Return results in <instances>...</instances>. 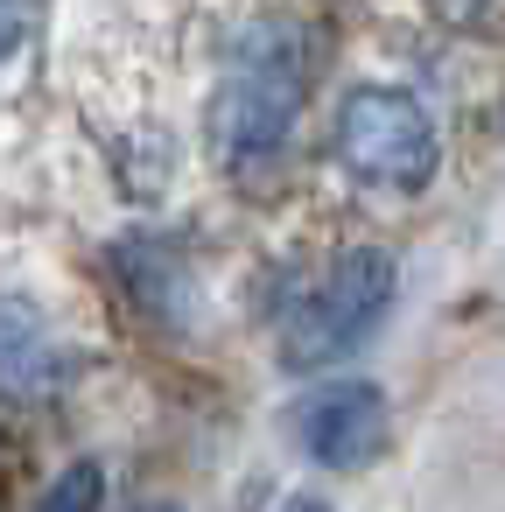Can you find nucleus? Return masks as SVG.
I'll use <instances>...</instances> for the list:
<instances>
[{
    "label": "nucleus",
    "instance_id": "obj_1",
    "mask_svg": "<svg viewBox=\"0 0 505 512\" xmlns=\"http://www.w3.org/2000/svg\"><path fill=\"white\" fill-rule=\"evenodd\" d=\"M309 99V50L295 29L281 22H260L246 29L232 50H225V71H218V92H211V141L232 169H253L267 162L295 113Z\"/></svg>",
    "mask_w": 505,
    "mask_h": 512
},
{
    "label": "nucleus",
    "instance_id": "obj_2",
    "mask_svg": "<svg viewBox=\"0 0 505 512\" xmlns=\"http://www.w3.org/2000/svg\"><path fill=\"white\" fill-rule=\"evenodd\" d=\"M393 295H400L393 253H379V246L337 253V260L316 274V288L288 309V323H281V365L323 372L330 358L358 351V344L379 330V316L393 309Z\"/></svg>",
    "mask_w": 505,
    "mask_h": 512
},
{
    "label": "nucleus",
    "instance_id": "obj_3",
    "mask_svg": "<svg viewBox=\"0 0 505 512\" xmlns=\"http://www.w3.org/2000/svg\"><path fill=\"white\" fill-rule=\"evenodd\" d=\"M337 155L358 183H379V190H421L435 176V127L428 113L407 99V92H386V85H365L344 99L337 113Z\"/></svg>",
    "mask_w": 505,
    "mask_h": 512
},
{
    "label": "nucleus",
    "instance_id": "obj_4",
    "mask_svg": "<svg viewBox=\"0 0 505 512\" xmlns=\"http://www.w3.org/2000/svg\"><path fill=\"white\" fill-rule=\"evenodd\" d=\"M386 428H393V414H386V393L372 379H330L288 407V435L323 470H365L386 449Z\"/></svg>",
    "mask_w": 505,
    "mask_h": 512
},
{
    "label": "nucleus",
    "instance_id": "obj_5",
    "mask_svg": "<svg viewBox=\"0 0 505 512\" xmlns=\"http://www.w3.org/2000/svg\"><path fill=\"white\" fill-rule=\"evenodd\" d=\"M64 386V344L29 295H0V393L50 400Z\"/></svg>",
    "mask_w": 505,
    "mask_h": 512
},
{
    "label": "nucleus",
    "instance_id": "obj_6",
    "mask_svg": "<svg viewBox=\"0 0 505 512\" xmlns=\"http://www.w3.org/2000/svg\"><path fill=\"white\" fill-rule=\"evenodd\" d=\"M106 498V470L99 463H71L50 491H43V512H99Z\"/></svg>",
    "mask_w": 505,
    "mask_h": 512
},
{
    "label": "nucleus",
    "instance_id": "obj_7",
    "mask_svg": "<svg viewBox=\"0 0 505 512\" xmlns=\"http://www.w3.org/2000/svg\"><path fill=\"white\" fill-rule=\"evenodd\" d=\"M29 36V0H0V64H8Z\"/></svg>",
    "mask_w": 505,
    "mask_h": 512
},
{
    "label": "nucleus",
    "instance_id": "obj_8",
    "mask_svg": "<svg viewBox=\"0 0 505 512\" xmlns=\"http://www.w3.org/2000/svg\"><path fill=\"white\" fill-rule=\"evenodd\" d=\"M281 512H330V498H309V491H302V498H288Z\"/></svg>",
    "mask_w": 505,
    "mask_h": 512
},
{
    "label": "nucleus",
    "instance_id": "obj_9",
    "mask_svg": "<svg viewBox=\"0 0 505 512\" xmlns=\"http://www.w3.org/2000/svg\"><path fill=\"white\" fill-rule=\"evenodd\" d=\"M141 512H183V505H176V498H155V505H141Z\"/></svg>",
    "mask_w": 505,
    "mask_h": 512
}]
</instances>
